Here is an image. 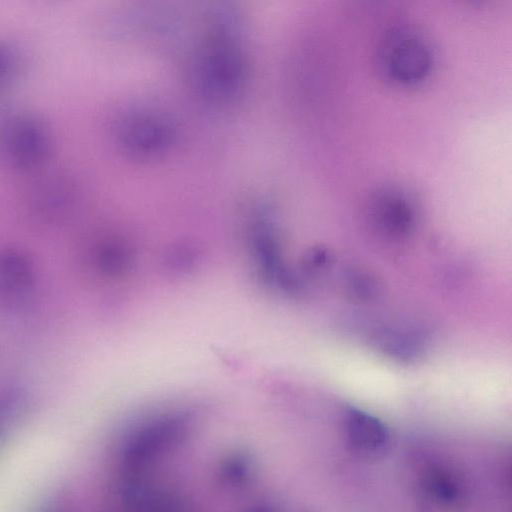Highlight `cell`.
Here are the masks:
<instances>
[{"mask_svg":"<svg viewBox=\"0 0 512 512\" xmlns=\"http://www.w3.org/2000/svg\"><path fill=\"white\" fill-rule=\"evenodd\" d=\"M382 77L396 85H414L431 72L433 50L427 37L411 25H396L384 32L376 50Z\"/></svg>","mask_w":512,"mask_h":512,"instance_id":"cell-1","label":"cell"},{"mask_svg":"<svg viewBox=\"0 0 512 512\" xmlns=\"http://www.w3.org/2000/svg\"><path fill=\"white\" fill-rule=\"evenodd\" d=\"M418 203L407 188L398 184L378 187L366 204V220L373 232L386 241L406 238L415 229Z\"/></svg>","mask_w":512,"mask_h":512,"instance_id":"cell-2","label":"cell"},{"mask_svg":"<svg viewBox=\"0 0 512 512\" xmlns=\"http://www.w3.org/2000/svg\"><path fill=\"white\" fill-rule=\"evenodd\" d=\"M49 137L42 122L23 113L0 119V160L17 168H28L43 160Z\"/></svg>","mask_w":512,"mask_h":512,"instance_id":"cell-3","label":"cell"},{"mask_svg":"<svg viewBox=\"0 0 512 512\" xmlns=\"http://www.w3.org/2000/svg\"><path fill=\"white\" fill-rule=\"evenodd\" d=\"M345 427L349 447L358 454H379L387 446V428L376 417L364 411L348 407L345 411Z\"/></svg>","mask_w":512,"mask_h":512,"instance_id":"cell-4","label":"cell"},{"mask_svg":"<svg viewBox=\"0 0 512 512\" xmlns=\"http://www.w3.org/2000/svg\"><path fill=\"white\" fill-rule=\"evenodd\" d=\"M30 280V270L24 259L14 253L0 256V301L20 299L28 289Z\"/></svg>","mask_w":512,"mask_h":512,"instance_id":"cell-5","label":"cell"},{"mask_svg":"<svg viewBox=\"0 0 512 512\" xmlns=\"http://www.w3.org/2000/svg\"><path fill=\"white\" fill-rule=\"evenodd\" d=\"M345 293L355 301H368L377 297L381 291L380 283L364 271L350 270L345 274Z\"/></svg>","mask_w":512,"mask_h":512,"instance_id":"cell-6","label":"cell"},{"mask_svg":"<svg viewBox=\"0 0 512 512\" xmlns=\"http://www.w3.org/2000/svg\"><path fill=\"white\" fill-rule=\"evenodd\" d=\"M16 64V54L12 48L0 43V85L13 72Z\"/></svg>","mask_w":512,"mask_h":512,"instance_id":"cell-7","label":"cell"}]
</instances>
